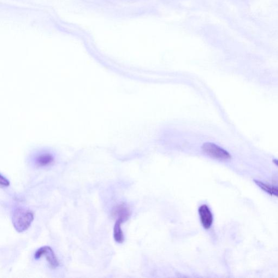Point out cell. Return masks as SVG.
<instances>
[{"mask_svg":"<svg viewBox=\"0 0 278 278\" xmlns=\"http://www.w3.org/2000/svg\"><path fill=\"white\" fill-rule=\"evenodd\" d=\"M33 220L34 214L31 210L19 207L13 212L12 222L17 232L26 231L31 226Z\"/></svg>","mask_w":278,"mask_h":278,"instance_id":"6da1fadb","label":"cell"},{"mask_svg":"<svg viewBox=\"0 0 278 278\" xmlns=\"http://www.w3.org/2000/svg\"><path fill=\"white\" fill-rule=\"evenodd\" d=\"M202 150L206 155L219 161H228L232 158L228 151L215 144L205 143L202 146Z\"/></svg>","mask_w":278,"mask_h":278,"instance_id":"7a4b0ae2","label":"cell"},{"mask_svg":"<svg viewBox=\"0 0 278 278\" xmlns=\"http://www.w3.org/2000/svg\"><path fill=\"white\" fill-rule=\"evenodd\" d=\"M45 256L47 262L49 263L52 269H56L60 265L58 260L54 251L49 246L40 247L34 254V258L38 259Z\"/></svg>","mask_w":278,"mask_h":278,"instance_id":"3957f363","label":"cell"},{"mask_svg":"<svg viewBox=\"0 0 278 278\" xmlns=\"http://www.w3.org/2000/svg\"><path fill=\"white\" fill-rule=\"evenodd\" d=\"M198 213L201 223L206 229L211 228L213 223V215L208 205H201L198 209Z\"/></svg>","mask_w":278,"mask_h":278,"instance_id":"277c9868","label":"cell"},{"mask_svg":"<svg viewBox=\"0 0 278 278\" xmlns=\"http://www.w3.org/2000/svg\"><path fill=\"white\" fill-rule=\"evenodd\" d=\"M254 182L264 192L271 196L278 197V186L268 185L267 183L258 180H254Z\"/></svg>","mask_w":278,"mask_h":278,"instance_id":"5b68a950","label":"cell"},{"mask_svg":"<svg viewBox=\"0 0 278 278\" xmlns=\"http://www.w3.org/2000/svg\"><path fill=\"white\" fill-rule=\"evenodd\" d=\"M125 221L122 219L118 218L114 227V238L117 243L121 244L124 241V235L121 225Z\"/></svg>","mask_w":278,"mask_h":278,"instance_id":"8992f818","label":"cell"},{"mask_svg":"<svg viewBox=\"0 0 278 278\" xmlns=\"http://www.w3.org/2000/svg\"><path fill=\"white\" fill-rule=\"evenodd\" d=\"M114 214L118 218L122 219L126 221L129 218L131 212L125 204H120L115 207L114 210Z\"/></svg>","mask_w":278,"mask_h":278,"instance_id":"52a82bcc","label":"cell"},{"mask_svg":"<svg viewBox=\"0 0 278 278\" xmlns=\"http://www.w3.org/2000/svg\"><path fill=\"white\" fill-rule=\"evenodd\" d=\"M54 161V157L50 153H44L38 156L35 160V163L39 167H47Z\"/></svg>","mask_w":278,"mask_h":278,"instance_id":"ba28073f","label":"cell"},{"mask_svg":"<svg viewBox=\"0 0 278 278\" xmlns=\"http://www.w3.org/2000/svg\"><path fill=\"white\" fill-rule=\"evenodd\" d=\"M0 185H1V187H7L10 185V182L5 177L1 175V177H0Z\"/></svg>","mask_w":278,"mask_h":278,"instance_id":"9c48e42d","label":"cell"},{"mask_svg":"<svg viewBox=\"0 0 278 278\" xmlns=\"http://www.w3.org/2000/svg\"><path fill=\"white\" fill-rule=\"evenodd\" d=\"M273 162L275 163V164H276L277 166V167H278V160L274 159Z\"/></svg>","mask_w":278,"mask_h":278,"instance_id":"30bf717a","label":"cell"}]
</instances>
